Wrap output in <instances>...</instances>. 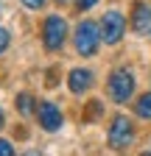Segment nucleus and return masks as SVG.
I'll list each match as a JSON object with an SVG mask.
<instances>
[{
    "mask_svg": "<svg viewBox=\"0 0 151 156\" xmlns=\"http://www.w3.org/2000/svg\"><path fill=\"white\" fill-rule=\"evenodd\" d=\"M9 45H11V34H9L6 28H0V53H6Z\"/></svg>",
    "mask_w": 151,
    "mask_h": 156,
    "instance_id": "f8f14e48",
    "label": "nucleus"
},
{
    "mask_svg": "<svg viewBox=\"0 0 151 156\" xmlns=\"http://www.w3.org/2000/svg\"><path fill=\"white\" fill-rule=\"evenodd\" d=\"M64 39H67V23L59 14L45 17V23H42V42H45V48L48 50H59L64 45Z\"/></svg>",
    "mask_w": 151,
    "mask_h": 156,
    "instance_id": "7ed1b4c3",
    "label": "nucleus"
},
{
    "mask_svg": "<svg viewBox=\"0 0 151 156\" xmlns=\"http://www.w3.org/2000/svg\"><path fill=\"white\" fill-rule=\"evenodd\" d=\"M23 6H28V9H42L45 0H23Z\"/></svg>",
    "mask_w": 151,
    "mask_h": 156,
    "instance_id": "2eb2a0df",
    "label": "nucleus"
},
{
    "mask_svg": "<svg viewBox=\"0 0 151 156\" xmlns=\"http://www.w3.org/2000/svg\"><path fill=\"white\" fill-rule=\"evenodd\" d=\"M0 156H14V148L9 140H0Z\"/></svg>",
    "mask_w": 151,
    "mask_h": 156,
    "instance_id": "ddd939ff",
    "label": "nucleus"
},
{
    "mask_svg": "<svg viewBox=\"0 0 151 156\" xmlns=\"http://www.w3.org/2000/svg\"><path fill=\"white\" fill-rule=\"evenodd\" d=\"M131 28H134V34H140V36L151 34V6L134 3V9H131Z\"/></svg>",
    "mask_w": 151,
    "mask_h": 156,
    "instance_id": "0eeeda50",
    "label": "nucleus"
},
{
    "mask_svg": "<svg viewBox=\"0 0 151 156\" xmlns=\"http://www.w3.org/2000/svg\"><path fill=\"white\" fill-rule=\"evenodd\" d=\"M67 87H70V92H76V95L87 92V89L92 87V73H90V70H84V67L70 70V75H67Z\"/></svg>",
    "mask_w": 151,
    "mask_h": 156,
    "instance_id": "6e6552de",
    "label": "nucleus"
},
{
    "mask_svg": "<svg viewBox=\"0 0 151 156\" xmlns=\"http://www.w3.org/2000/svg\"><path fill=\"white\" fill-rule=\"evenodd\" d=\"M36 117H39V126L45 128V131H59L62 128V112H59V106L56 103H50V101H42L39 106H36Z\"/></svg>",
    "mask_w": 151,
    "mask_h": 156,
    "instance_id": "423d86ee",
    "label": "nucleus"
},
{
    "mask_svg": "<svg viewBox=\"0 0 151 156\" xmlns=\"http://www.w3.org/2000/svg\"><path fill=\"white\" fill-rule=\"evenodd\" d=\"M59 3H67V0H59Z\"/></svg>",
    "mask_w": 151,
    "mask_h": 156,
    "instance_id": "6ab92c4d",
    "label": "nucleus"
},
{
    "mask_svg": "<svg viewBox=\"0 0 151 156\" xmlns=\"http://www.w3.org/2000/svg\"><path fill=\"white\" fill-rule=\"evenodd\" d=\"M101 112H104V106H101L98 101H92V103L87 106V112H84V120H87V123H92L95 117H101Z\"/></svg>",
    "mask_w": 151,
    "mask_h": 156,
    "instance_id": "9b49d317",
    "label": "nucleus"
},
{
    "mask_svg": "<svg viewBox=\"0 0 151 156\" xmlns=\"http://www.w3.org/2000/svg\"><path fill=\"white\" fill-rule=\"evenodd\" d=\"M101 42H106V45H118L120 39H123V31H126V20H123V14L120 11H106L104 17H101Z\"/></svg>",
    "mask_w": 151,
    "mask_h": 156,
    "instance_id": "20e7f679",
    "label": "nucleus"
},
{
    "mask_svg": "<svg viewBox=\"0 0 151 156\" xmlns=\"http://www.w3.org/2000/svg\"><path fill=\"white\" fill-rule=\"evenodd\" d=\"M143 156H151V151H148V153H143Z\"/></svg>",
    "mask_w": 151,
    "mask_h": 156,
    "instance_id": "a211bd4d",
    "label": "nucleus"
},
{
    "mask_svg": "<svg viewBox=\"0 0 151 156\" xmlns=\"http://www.w3.org/2000/svg\"><path fill=\"white\" fill-rule=\"evenodd\" d=\"M34 109H36V103H34V95H28V92L17 95V112H20L23 117H28Z\"/></svg>",
    "mask_w": 151,
    "mask_h": 156,
    "instance_id": "1a4fd4ad",
    "label": "nucleus"
},
{
    "mask_svg": "<svg viewBox=\"0 0 151 156\" xmlns=\"http://www.w3.org/2000/svg\"><path fill=\"white\" fill-rule=\"evenodd\" d=\"M134 112H137V117H143V120H151V92L140 95V101L134 103Z\"/></svg>",
    "mask_w": 151,
    "mask_h": 156,
    "instance_id": "9d476101",
    "label": "nucleus"
},
{
    "mask_svg": "<svg viewBox=\"0 0 151 156\" xmlns=\"http://www.w3.org/2000/svg\"><path fill=\"white\" fill-rule=\"evenodd\" d=\"M25 156H39V153H25Z\"/></svg>",
    "mask_w": 151,
    "mask_h": 156,
    "instance_id": "f3484780",
    "label": "nucleus"
},
{
    "mask_svg": "<svg viewBox=\"0 0 151 156\" xmlns=\"http://www.w3.org/2000/svg\"><path fill=\"white\" fill-rule=\"evenodd\" d=\"M0 128H3V109H0Z\"/></svg>",
    "mask_w": 151,
    "mask_h": 156,
    "instance_id": "dca6fc26",
    "label": "nucleus"
},
{
    "mask_svg": "<svg viewBox=\"0 0 151 156\" xmlns=\"http://www.w3.org/2000/svg\"><path fill=\"white\" fill-rule=\"evenodd\" d=\"M101 45V28L98 23H92V20H81L79 25H76V50L81 56H95Z\"/></svg>",
    "mask_w": 151,
    "mask_h": 156,
    "instance_id": "f03ea898",
    "label": "nucleus"
},
{
    "mask_svg": "<svg viewBox=\"0 0 151 156\" xmlns=\"http://www.w3.org/2000/svg\"><path fill=\"white\" fill-rule=\"evenodd\" d=\"M131 140H134V123H131L129 117L118 114L115 120H112V126H109V145L115 151H123V148L131 145Z\"/></svg>",
    "mask_w": 151,
    "mask_h": 156,
    "instance_id": "39448f33",
    "label": "nucleus"
},
{
    "mask_svg": "<svg viewBox=\"0 0 151 156\" xmlns=\"http://www.w3.org/2000/svg\"><path fill=\"white\" fill-rule=\"evenodd\" d=\"M134 73H131L129 67H120V70H115L109 75V81H106V92H109V98L115 103H126L131 95H134Z\"/></svg>",
    "mask_w": 151,
    "mask_h": 156,
    "instance_id": "f257e3e1",
    "label": "nucleus"
},
{
    "mask_svg": "<svg viewBox=\"0 0 151 156\" xmlns=\"http://www.w3.org/2000/svg\"><path fill=\"white\" fill-rule=\"evenodd\" d=\"M98 0H76V6H79V11H90L92 6H95Z\"/></svg>",
    "mask_w": 151,
    "mask_h": 156,
    "instance_id": "4468645a",
    "label": "nucleus"
}]
</instances>
